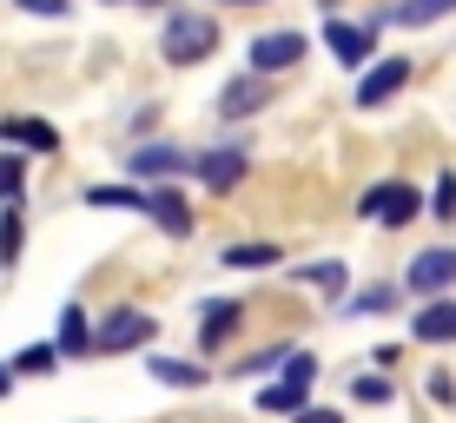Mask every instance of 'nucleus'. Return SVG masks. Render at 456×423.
Wrapping results in <instances>:
<instances>
[{"mask_svg":"<svg viewBox=\"0 0 456 423\" xmlns=\"http://www.w3.org/2000/svg\"><path fill=\"white\" fill-rule=\"evenodd\" d=\"M27 13H46V20H60V13H67V0H20Z\"/></svg>","mask_w":456,"mask_h":423,"instance_id":"obj_28","label":"nucleus"},{"mask_svg":"<svg viewBox=\"0 0 456 423\" xmlns=\"http://www.w3.org/2000/svg\"><path fill=\"white\" fill-rule=\"evenodd\" d=\"M403 80H411V60L403 53H390V60H377V67L357 80V106H384L390 93H403Z\"/></svg>","mask_w":456,"mask_h":423,"instance_id":"obj_7","label":"nucleus"},{"mask_svg":"<svg viewBox=\"0 0 456 423\" xmlns=\"http://www.w3.org/2000/svg\"><path fill=\"white\" fill-rule=\"evenodd\" d=\"M218 46V27L206 20V13H172L166 20V40H159V53L172 60V67H199Z\"/></svg>","mask_w":456,"mask_h":423,"instance_id":"obj_2","label":"nucleus"},{"mask_svg":"<svg viewBox=\"0 0 456 423\" xmlns=\"http://www.w3.org/2000/svg\"><path fill=\"white\" fill-rule=\"evenodd\" d=\"M53 364H60V344H27L13 357V378H53Z\"/></svg>","mask_w":456,"mask_h":423,"instance_id":"obj_17","label":"nucleus"},{"mask_svg":"<svg viewBox=\"0 0 456 423\" xmlns=\"http://www.w3.org/2000/svg\"><path fill=\"white\" fill-rule=\"evenodd\" d=\"M60 351H93V331H86V311L67 305V324H60Z\"/></svg>","mask_w":456,"mask_h":423,"instance_id":"obj_20","label":"nucleus"},{"mask_svg":"<svg viewBox=\"0 0 456 423\" xmlns=\"http://www.w3.org/2000/svg\"><path fill=\"white\" fill-rule=\"evenodd\" d=\"M258 106H265V80H258V73H245V80H232L225 93H218V113H225V119H251Z\"/></svg>","mask_w":456,"mask_h":423,"instance_id":"obj_13","label":"nucleus"},{"mask_svg":"<svg viewBox=\"0 0 456 423\" xmlns=\"http://www.w3.org/2000/svg\"><path fill=\"white\" fill-rule=\"evenodd\" d=\"M324 46L344 60V67H364L370 60V27H351V20H331L324 27Z\"/></svg>","mask_w":456,"mask_h":423,"instance_id":"obj_11","label":"nucleus"},{"mask_svg":"<svg viewBox=\"0 0 456 423\" xmlns=\"http://www.w3.org/2000/svg\"><path fill=\"white\" fill-rule=\"evenodd\" d=\"M390 305H397V291H390V285H370V291H357V297H351L357 318H364V311H390Z\"/></svg>","mask_w":456,"mask_h":423,"instance_id":"obj_23","label":"nucleus"},{"mask_svg":"<svg viewBox=\"0 0 456 423\" xmlns=\"http://www.w3.org/2000/svg\"><path fill=\"white\" fill-rule=\"evenodd\" d=\"M86 206L93 212H146V192H133V185H93V192H86Z\"/></svg>","mask_w":456,"mask_h":423,"instance_id":"obj_16","label":"nucleus"},{"mask_svg":"<svg viewBox=\"0 0 456 423\" xmlns=\"http://www.w3.org/2000/svg\"><path fill=\"white\" fill-rule=\"evenodd\" d=\"M146 212L159 218V232H172V239H192V206H185L172 185H152V192H146Z\"/></svg>","mask_w":456,"mask_h":423,"instance_id":"obj_9","label":"nucleus"},{"mask_svg":"<svg viewBox=\"0 0 456 423\" xmlns=\"http://www.w3.org/2000/svg\"><path fill=\"white\" fill-rule=\"evenodd\" d=\"M192 172L206 179V192H232V185L251 172V159H245L239 146H225V152H206V159H192Z\"/></svg>","mask_w":456,"mask_h":423,"instance_id":"obj_8","label":"nucleus"},{"mask_svg":"<svg viewBox=\"0 0 456 423\" xmlns=\"http://www.w3.org/2000/svg\"><path fill=\"white\" fill-rule=\"evenodd\" d=\"M152 378L172 384V390H199V384H206V370H199V364H179V357H152Z\"/></svg>","mask_w":456,"mask_h":423,"instance_id":"obj_18","label":"nucleus"},{"mask_svg":"<svg viewBox=\"0 0 456 423\" xmlns=\"http://www.w3.org/2000/svg\"><path fill=\"white\" fill-rule=\"evenodd\" d=\"M126 166H133L139 179H166V172H179V166H192V159H185L179 146H139V152H133Z\"/></svg>","mask_w":456,"mask_h":423,"instance_id":"obj_14","label":"nucleus"},{"mask_svg":"<svg viewBox=\"0 0 456 423\" xmlns=\"http://www.w3.org/2000/svg\"><path fill=\"white\" fill-rule=\"evenodd\" d=\"M20 185H27V159H0V199H20Z\"/></svg>","mask_w":456,"mask_h":423,"instance_id":"obj_22","label":"nucleus"},{"mask_svg":"<svg viewBox=\"0 0 456 423\" xmlns=\"http://www.w3.org/2000/svg\"><path fill=\"white\" fill-rule=\"evenodd\" d=\"M456 285V245H430V252L411 258V291L417 297H444Z\"/></svg>","mask_w":456,"mask_h":423,"instance_id":"obj_4","label":"nucleus"},{"mask_svg":"<svg viewBox=\"0 0 456 423\" xmlns=\"http://www.w3.org/2000/svg\"><path fill=\"white\" fill-rule=\"evenodd\" d=\"M430 206H436V218H450V212H456V179H450V172H444V179H436Z\"/></svg>","mask_w":456,"mask_h":423,"instance_id":"obj_27","label":"nucleus"},{"mask_svg":"<svg viewBox=\"0 0 456 423\" xmlns=\"http://www.w3.org/2000/svg\"><path fill=\"white\" fill-rule=\"evenodd\" d=\"M239 318H245V311L232 305V297H212V305L199 311V344H206V351H212V344H225L232 331H239Z\"/></svg>","mask_w":456,"mask_h":423,"instance_id":"obj_12","label":"nucleus"},{"mask_svg":"<svg viewBox=\"0 0 456 423\" xmlns=\"http://www.w3.org/2000/svg\"><path fill=\"white\" fill-rule=\"evenodd\" d=\"M357 212H364V218H377V225H411V218L423 212V199H417V185L390 179V185H370Z\"/></svg>","mask_w":456,"mask_h":423,"instance_id":"obj_3","label":"nucleus"},{"mask_svg":"<svg viewBox=\"0 0 456 423\" xmlns=\"http://www.w3.org/2000/svg\"><path fill=\"white\" fill-rule=\"evenodd\" d=\"M297 423H338L331 411H305V417H297Z\"/></svg>","mask_w":456,"mask_h":423,"instance_id":"obj_29","label":"nucleus"},{"mask_svg":"<svg viewBox=\"0 0 456 423\" xmlns=\"http://www.w3.org/2000/svg\"><path fill=\"white\" fill-rule=\"evenodd\" d=\"M311 378H318V357L291 351V357H285V384L258 390V403H265V411H297V403H305V390H311Z\"/></svg>","mask_w":456,"mask_h":423,"instance_id":"obj_5","label":"nucleus"},{"mask_svg":"<svg viewBox=\"0 0 456 423\" xmlns=\"http://www.w3.org/2000/svg\"><path fill=\"white\" fill-rule=\"evenodd\" d=\"M0 139H13V146H27V152H53V146H60V133L46 126V119H7Z\"/></svg>","mask_w":456,"mask_h":423,"instance_id":"obj_15","label":"nucleus"},{"mask_svg":"<svg viewBox=\"0 0 456 423\" xmlns=\"http://www.w3.org/2000/svg\"><path fill=\"white\" fill-rule=\"evenodd\" d=\"M7 390H13V364H0V397H7Z\"/></svg>","mask_w":456,"mask_h":423,"instance_id":"obj_30","label":"nucleus"},{"mask_svg":"<svg viewBox=\"0 0 456 423\" xmlns=\"http://www.w3.org/2000/svg\"><path fill=\"white\" fill-rule=\"evenodd\" d=\"M126 7H146V0H126Z\"/></svg>","mask_w":456,"mask_h":423,"instance_id":"obj_32","label":"nucleus"},{"mask_svg":"<svg viewBox=\"0 0 456 423\" xmlns=\"http://www.w3.org/2000/svg\"><path fill=\"white\" fill-rule=\"evenodd\" d=\"M411 331H417V344H456V305L450 297H430L411 318Z\"/></svg>","mask_w":456,"mask_h":423,"instance_id":"obj_10","label":"nucleus"},{"mask_svg":"<svg viewBox=\"0 0 456 423\" xmlns=\"http://www.w3.org/2000/svg\"><path fill=\"white\" fill-rule=\"evenodd\" d=\"M152 331H159V318L139 305H119L100 318V331H93V357H119V351H139V344H152Z\"/></svg>","mask_w":456,"mask_h":423,"instance_id":"obj_1","label":"nucleus"},{"mask_svg":"<svg viewBox=\"0 0 456 423\" xmlns=\"http://www.w3.org/2000/svg\"><path fill=\"white\" fill-rule=\"evenodd\" d=\"M13 258H20V212L0 218V264H13Z\"/></svg>","mask_w":456,"mask_h":423,"instance_id":"obj_24","label":"nucleus"},{"mask_svg":"<svg viewBox=\"0 0 456 423\" xmlns=\"http://www.w3.org/2000/svg\"><path fill=\"white\" fill-rule=\"evenodd\" d=\"M305 60V34H258L251 40V73H285V67H297Z\"/></svg>","mask_w":456,"mask_h":423,"instance_id":"obj_6","label":"nucleus"},{"mask_svg":"<svg viewBox=\"0 0 456 423\" xmlns=\"http://www.w3.org/2000/svg\"><path fill=\"white\" fill-rule=\"evenodd\" d=\"M225 7H251V0H225Z\"/></svg>","mask_w":456,"mask_h":423,"instance_id":"obj_31","label":"nucleus"},{"mask_svg":"<svg viewBox=\"0 0 456 423\" xmlns=\"http://www.w3.org/2000/svg\"><path fill=\"white\" fill-rule=\"evenodd\" d=\"M450 7H456V0H403L390 20H397V27H430V20H444Z\"/></svg>","mask_w":456,"mask_h":423,"instance_id":"obj_19","label":"nucleus"},{"mask_svg":"<svg viewBox=\"0 0 456 423\" xmlns=\"http://www.w3.org/2000/svg\"><path fill=\"white\" fill-rule=\"evenodd\" d=\"M225 264H232V272H258V264H278V245H232Z\"/></svg>","mask_w":456,"mask_h":423,"instance_id":"obj_21","label":"nucleus"},{"mask_svg":"<svg viewBox=\"0 0 456 423\" xmlns=\"http://www.w3.org/2000/svg\"><path fill=\"white\" fill-rule=\"evenodd\" d=\"M351 397H357V403H390V384H384V378H357Z\"/></svg>","mask_w":456,"mask_h":423,"instance_id":"obj_26","label":"nucleus"},{"mask_svg":"<svg viewBox=\"0 0 456 423\" xmlns=\"http://www.w3.org/2000/svg\"><path fill=\"white\" fill-rule=\"evenodd\" d=\"M305 285H318V291H344V264H311Z\"/></svg>","mask_w":456,"mask_h":423,"instance_id":"obj_25","label":"nucleus"}]
</instances>
